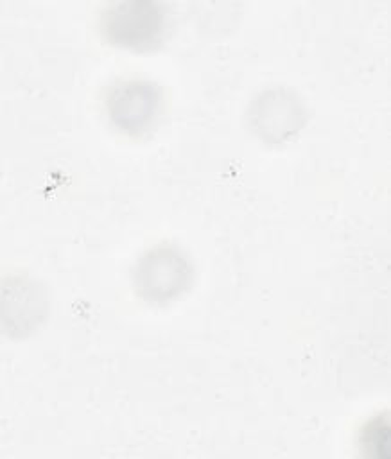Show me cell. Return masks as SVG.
Returning a JSON list of instances; mask_svg holds the SVG:
<instances>
[{
  "mask_svg": "<svg viewBox=\"0 0 391 459\" xmlns=\"http://www.w3.org/2000/svg\"><path fill=\"white\" fill-rule=\"evenodd\" d=\"M359 446L364 455L375 459H387L391 455L389 446V418L387 412L373 416L359 434Z\"/></svg>",
  "mask_w": 391,
  "mask_h": 459,
  "instance_id": "6",
  "label": "cell"
},
{
  "mask_svg": "<svg viewBox=\"0 0 391 459\" xmlns=\"http://www.w3.org/2000/svg\"><path fill=\"white\" fill-rule=\"evenodd\" d=\"M165 25L167 9L158 0H115L100 11V30L118 47H152L161 39Z\"/></svg>",
  "mask_w": 391,
  "mask_h": 459,
  "instance_id": "2",
  "label": "cell"
},
{
  "mask_svg": "<svg viewBox=\"0 0 391 459\" xmlns=\"http://www.w3.org/2000/svg\"><path fill=\"white\" fill-rule=\"evenodd\" d=\"M194 267L188 256L174 244L149 247L135 262L131 278L140 298L149 303H165L190 285Z\"/></svg>",
  "mask_w": 391,
  "mask_h": 459,
  "instance_id": "1",
  "label": "cell"
},
{
  "mask_svg": "<svg viewBox=\"0 0 391 459\" xmlns=\"http://www.w3.org/2000/svg\"><path fill=\"white\" fill-rule=\"evenodd\" d=\"M161 100L160 86L145 77L122 79L106 97V111L115 127L126 133L143 131L156 117Z\"/></svg>",
  "mask_w": 391,
  "mask_h": 459,
  "instance_id": "4",
  "label": "cell"
},
{
  "mask_svg": "<svg viewBox=\"0 0 391 459\" xmlns=\"http://www.w3.org/2000/svg\"><path fill=\"white\" fill-rule=\"evenodd\" d=\"M47 312L45 289L29 278H7L2 287V321L9 333L30 332Z\"/></svg>",
  "mask_w": 391,
  "mask_h": 459,
  "instance_id": "5",
  "label": "cell"
},
{
  "mask_svg": "<svg viewBox=\"0 0 391 459\" xmlns=\"http://www.w3.org/2000/svg\"><path fill=\"white\" fill-rule=\"evenodd\" d=\"M248 117L256 134L265 142L280 143L300 131L307 109L296 91L285 86H271L253 99Z\"/></svg>",
  "mask_w": 391,
  "mask_h": 459,
  "instance_id": "3",
  "label": "cell"
}]
</instances>
